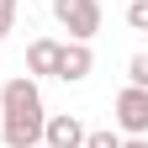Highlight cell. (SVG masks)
<instances>
[{"label": "cell", "mask_w": 148, "mask_h": 148, "mask_svg": "<svg viewBox=\"0 0 148 148\" xmlns=\"http://www.w3.org/2000/svg\"><path fill=\"white\" fill-rule=\"evenodd\" d=\"M0 111H5V122H0V143L5 148H37L42 143V90H37L32 74H16V79L0 85Z\"/></svg>", "instance_id": "cell-1"}, {"label": "cell", "mask_w": 148, "mask_h": 148, "mask_svg": "<svg viewBox=\"0 0 148 148\" xmlns=\"http://www.w3.org/2000/svg\"><path fill=\"white\" fill-rule=\"evenodd\" d=\"M53 16L69 32V42H90L101 32V0H53Z\"/></svg>", "instance_id": "cell-2"}, {"label": "cell", "mask_w": 148, "mask_h": 148, "mask_svg": "<svg viewBox=\"0 0 148 148\" xmlns=\"http://www.w3.org/2000/svg\"><path fill=\"white\" fill-rule=\"evenodd\" d=\"M116 122H122L127 138H143L148 132V90H138V85L122 90V95H116Z\"/></svg>", "instance_id": "cell-3"}, {"label": "cell", "mask_w": 148, "mask_h": 148, "mask_svg": "<svg viewBox=\"0 0 148 148\" xmlns=\"http://www.w3.org/2000/svg\"><path fill=\"white\" fill-rule=\"evenodd\" d=\"M90 69H95V53H90V42H64V48H58V69H53V79L79 85V79H90Z\"/></svg>", "instance_id": "cell-4"}, {"label": "cell", "mask_w": 148, "mask_h": 148, "mask_svg": "<svg viewBox=\"0 0 148 148\" xmlns=\"http://www.w3.org/2000/svg\"><path fill=\"white\" fill-rule=\"evenodd\" d=\"M42 143L48 148H85V122L79 116H48L42 122Z\"/></svg>", "instance_id": "cell-5"}, {"label": "cell", "mask_w": 148, "mask_h": 148, "mask_svg": "<svg viewBox=\"0 0 148 148\" xmlns=\"http://www.w3.org/2000/svg\"><path fill=\"white\" fill-rule=\"evenodd\" d=\"M58 37H37V42L27 48V74H53L58 69Z\"/></svg>", "instance_id": "cell-6"}, {"label": "cell", "mask_w": 148, "mask_h": 148, "mask_svg": "<svg viewBox=\"0 0 148 148\" xmlns=\"http://www.w3.org/2000/svg\"><path fill=\"white\" fill-rule=\"evenodd\" d=\"M127 79L138 90H148V53H132V64H127Z\"/></svg>", "instance_id": "cell-7"}, {"label": "cell", "mask_w": 148, "mask_h": 148, "mask_svg": "<svg viewBox=\"0 0 148 148\" xmlns=\"http://www.w3.org/2000/svg\"><path fill=\"white\" fill-rule=\"evenodd\" d=\"M127 27H132V32H148V0H132V5H127Z\"/></svg>", "instance_id": "cell-8"}, {"label": "cell", "mask_w": 148, "mask_h": 148, "mask_svg": "<svg viewBox=\"0 0 148 148\" xmlns=\"http://www.w3.org/2000/svg\"><path fill=\"white\" fill-rule=\"evenodd\" d=\"M85 148H122L116 132H85Z\"/></svg>", "instance_id": "cell-9"}, {"label": "cell", "mask_w": 148, "mask_h": 148, "mask_svg": "<svg viewBox=\"0 0 148 148\" xmlns=\"http://www.w3.org/2000/svg\"><path fill=\"white\" fill-rule=\"evenodd\" d=\"M16 27V0H0V37Z\"/></svg>", "instance_id": "cell-10"}, {"label": "cell", "mask_w": 148, "mask_h": 148, "mask_svg": "<svg viewBox=\"0 0 148 148\" xmlns=\"http://www.w3.org/2000/svg\"><path fill=\"white\" fill-rule=\"evenodd\" d=\"M122 148H148V143L143 138H122Z\"/></svg>", "instance_id": "cell-11"}, {"label": "cell", "mask_w": 148, "mask_h": 148, "mask_svg": "<svg viewBox=\"0 0 148 148\" xmlns=\"http://www.w3.org/2000/svg\"><path fill=\"white\" fill-rule=\"evenodd\" d=\"M37 148H48V143H37Z\"/></svg>", "instance_id": "cell-12"}]
</instances>
